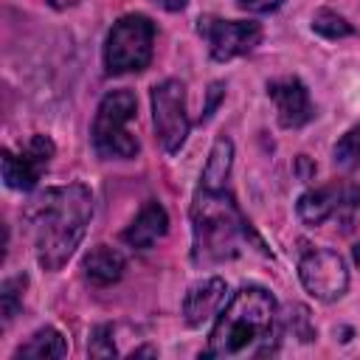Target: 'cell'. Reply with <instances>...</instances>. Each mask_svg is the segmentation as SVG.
<instances>
[{
	"instance_id": "obj_4",
	"label": "cell",
	"mask_w": 360,
	"mask_h": 360,
	"mask_svg": "<svg viewBox=\"0 0 360 360\" xmlns=\"http://www.w3.org/2000/svg\"><path fill=\"white\" fill-rule=\"evenodd\" d=\"M138 115V98L132 90H110L93 115L90 141L98 158L104 160H129L141 152L138 138L127 129V124Z\"/></svg>"
},
{
	"instance_id": "obj_14",
	"label": "cell",
	"mask_w": 360,
	"mask_h": 360,
	"mask_svg": "<svg viewBox=\"0 0 360 360\" xmlns=\"http://www.w3.org/2000/svg\"><path fill=\"white\" fill-rule=\"evenodd\" d=\"M82 270H84V278L93 284V287H110L115 284L124 270H127V259L118 248L112 245H96L84 253L82 259Z\"/></svg>"
},
{
	"instance_id": "obj_20",
	"label": "cell",
	"mask_w": 360,
	"mask_h": 360,
	"mask_svg": "<svg viewBox=\"0 0 360 360\" xmlns=\"http://www.w3.org/2000/svg\"><path fill=\"white\" fill-rule=\"evenodd\" d=\"M87 354L90 357H115V343H112V326L101 323L93 329V338H90V346H87Z\"/></svg>"
},
{
	"instance_id": "obj_7",
	"label": "cell",
	"mask_w": 360,
	"mask_h": 360,
	"mask_svg": "<svg viewBox=\"0 0 360 360\" xmlns=\"http://www.w3.org/2000/svg\"><path fill=\"white\" fill-rule=\"evenodd\" d=\"M301 287L318 301H338L349 290V267L332 248H304L298 256Z\"/></svg>"
},
{
	"instance_id": "obj_22",
	"label": "cell",
	"mask_w": 360,
	"mask_h": 360,
	"mask_svg": "<svg viewBox=\"0 0 360 360\" xmlns=\"http://www.w3.org/2000/svg\"><path fill=\"white\" fill-rule=\"evenodd\" d=\"M245 11H253V14H270V11H276L284 0H236Z\"/></svg>"
},
{
	"instance_id": "obj_8",
	"label": "cell",
	"mask_w": 360,
	"mask_h": 360,
	"mask_svg": "<svg viewBox=\"0 0 360 360\" xmlns=\"http://www.w3.org/2000/svg\"><path fill=\"white\" fill-rule=\"evenodd\" d=\"M152 124L160 146L174 155L188 138V112H186V87L177 79H166L152 87Z\"/></svg>"
},
{
	"instance_id": "obj_16",
	"label": "cell",
	"mask_w": 360,
	"mask_h": 360,
	"mask_svg": "<svg viewBox=\"0 0 360 360\" xmlns=\"http://www.w3.org/2000/svg\"><path fill=\"white\" fill-rule=\"evenodd\" d=\"M68 354V340L59 329L53 326H42L37 329L25 343L17 346L14 357H37V360H48V357H65Z\"/></svg>"
},
{
	"instance_id": "obj_18",
	"label": "cell",
	"mask_w": 360,
	"mask_h": 360,
	"mask_svg": "<svg viewBox=\"0 0 360 360\" xmlns=\"http://www.w3.org/2000/svg\"><path fill=\"white\" fill-rule=\"evenodd\" d=\"M28 284V276H14V278H6L3 287H0V307H3V323H11L14 315L20 312L22 307V290Z\"/></svg>"
},
{
	"instance_id": "obj_12",
	"label": "cell",
	"mask_w": 360,
	"mask_h": 360,
	"mask_svg": "<svg viewBox=\"0 0 360 360\" xmlns=\"http://www.w3.org/2000/svg\"><path fill=\"white\" fill-rule=\"evenodd\" d=\"M225 292H228V284L219 276H211V278H202V281L191 284L186 298H183L186 323L188 326H202L208 318L219 315V309L225 304Z\"/></svg>"
},
{
	"instance_id": "obj_3",
	"label": "cell",
	"mask_w": 360,
	"mask_h": 360,
	"mask_svg": "<svg viewBox=\"0 0 360 360\" xmlns=\"http://www.w3.org/2000/svg\"><path fill=\"white\" fill-rule=\"evenodd\" d=\"M248 242H259L250 222L228 188H197L191 202V259L194 264H219L236 259Z\"/></svg>"
},
{
	"instance_id": "obj_24",
	"label": "cell",
	"mask_w": 360,
	"mask_h": 360,
	"mask_svg": "<svg viewBox=\"0 0 360 360\" xmlns=\"http://www.w3.org/2000/svg\"><path fill=\"white\" fill-rule=\"evenodd\" d=\"M186 3H188V0H160V6H163L166 11H180Z\"/></svg>"
},
{
	"instance_id": "obj_15",
	"label": "cell",
	"mask_w": 360,
	"mask_h": 360,
	"mask_svg": "<svg viewBox=\"0 0 360 360\" xmlns=\"http://www.w3.org/2000/svg\"><path fill=\"white\" fill-rule=\"evenodd\" d=\"M231 166H233V143L228 135H219L208 152L205 169L200 174V186L202 188H228Z\"/></svg>"
},
{
	"instance_id": "obj_10",
	"label": "cell",
	"mask_w": 360,
	"mask_h": 360,
	"mask_svg": "<svg viewBox=\"0 0 360 360\" xmlns=\"http://www.w3.org/2000/svg\"><path fill=\"white\" fill-rule=\"evenodd\" d=\"M56 155V146L48 135H31L20 152L3 149V180L14 191H31L42 172L48 169L51 158Z\"/></svg>"
},
{
	"instance_id": "obj_25",
	"label": "cell",
	"mask_w": 360,
	"mask_h": 360,
	"mask_svg": "<svg viewBox=\"0 0 360 360\" xmlns=\"http://www.w3.org/2000/svg\"><path fill=\"white\" fill-rule=\"evenodd\" d=\"M141 354H158V352H155L152 346H143V349H135V352H132V357H141Z\"/></svg>"
},
{
	"instance_id": "obj_11",
	"label": "cell",
	"mask_w": 360,
	"mask_h": 360,
	"mask_svg": "<svg viewBox=\"0 0 360 360\" xmlns=\"http://www.w3.org/2000/svg\"><path fill=\"white\" fill-rule=\"evenodd\" d=\"M267 96L273 98L278 124L284 129H298L307 121H312V115H315L312 101H309V90L295 76H281V79L267 82Z\"/></svg>"
},
{
	"instance_id": "obj_17",
	"label": "cell",
	"mask_w": 360,
	"mask_h": 360,
	"mask_svg": "<svg viewBox=\"0 0 360 360\" xmlns=\"http://www.w3.org/2000/svg\"><path fill=\"white\" fill-rule=\"evenodd\" d=\"M332 160H335V166L343 169V172L360 169V124L349 127V129L338 138V143H335V149H332Z\"/></svg>"
},
{
	"instance_id": "obj_9",
	"label": "cell",
	"mask_w": 360,
	"mask_h": 360,
	"mask_svg": "<svg viewBox=\"0 0 360 360\" xmlns=\"http://www.w3.org/2000/svg\"><path fill=\"white\" fill-rule=\"evenodd\" d=\"M197 31L208 42V53L217 62L236 59L250 53L262 42V25L245 20H222V17H200Z\"/></svg>"
},
{
	"instance_id": "obj_26",
	"label": "cell",
	"mask_w": 360,
	"mask_h": 360,
	"mask_svg": "<svg viewBox=\"0 0 360 360\" xmlns=\"http://www.w3.org/2000/svg\"><path fill=\"white\" fill-rule=\"evenodd\" d=\"M352 256H354V262H357V267H360V242L352 248Z\"/></svg>"
},
{
	"instance_id": "obj_13",
	"label": "cell",
	"mask_w": 360,
	"mask_h": 360,
	"mask_svg": "<svg viewBox=\"0 0 360 360\" xmlns=\"http://www.w3.org/2000/svg\"><path fill=\"white\" fill-rule=\"evenodd\" d=\"M169 231V214L158 200H146L143 208L135 214V219L124 228L121 242L135 250H149L158 239H163Z\"/></svg>"
},
{
	"instance_id": "obj_6",
	"label": "cell",
	"mask_w": 360,
	"mask_h": 360,
	"mask_svg": "<svg viewBox=\"0 0 360 360\" xmlns=\"http://www.w3.org/2000/svg\"><path fill=\"white\" fill-rule=\"evenodd\" d=\"M357 208H360V183L354 180H329L301 194L295 205L298 219L309 228H318L329 219L343 222V228H349Z\"/></svg>"
},
{
	"instance_id": "obj_23",
	"label": "cell",
	"mask_w": 360,
	"mask_h": 360,
	"mask_svg": "<svg viewBox=\"0 0 360 360\" xmlns=\"http://www.w3.org/2000/svg\"><path fill=\"white\" fill-rule=\"evenodd\" d=\"M225 90H222V84L217 82V84H211V96H208V104H205V112H202V121L217 110V101H219V96H222Z\"/></svg>"
},
{
	"instance_id": "obj_5",
	"label": "cell",
	"mask_w": 360,
	"mask_h": 360,
	"mask_svg": "<svg viewBox=\"0 0 360 360\" xmlns=\"http://www.w3.org/2000/svg\"><path fill=\"white\" fill-rule=\"evenodd\" d=\"M155 22L146 14H124L104 39V70L110 76L138 73L152 62Z\"/></svg>"
},
{
	"instance_id": "obj_2",
	"label": "cell",
	"mask_w": 360,
	"mask_h": 360,
	"mask_svg": "<svg viewBox=\"0 0 360 360\" xmlns=\"http://www.w3.org/2000/svg\"><path fill=\"white\" fill-rule=\"evenodd\" d=\"M278 340V304L270 290L245 284L219 309L202 357H262Z\"/></svg>"
},
{
	"instance_id": "obj_21",
	"label": "cell",
	"mask_w": 360,
	"mask_h": 360,
	"mask_svg": "<svg viewBox=\"0 0 360 360\" xmlns=\"http://www.w3.org/2000/svg\"><path fill=\"white\" fill-rule=\"evenodd\" d=\"M287 326L292 329V335H295V338H304V340L315 338V329L309 326V312H307L304 307H292V309H290Z\"/></svg>"
},
{
	"instance_id": "obj_19",
	"label": "cell",
	"mask_w": 360,
	"mask_h": 360,
	"mask_svg": "<svg viewBox=\"0 0 360 360\" xmlns=\"http://www.w3.org/2000/svg\"><path fill=\"white\" fill-rule=\"evenodd\" d=\"M312 31L321 34V37H326V39H343V37H349L354 28H352L338 11L321 8V11H315V17H312Z\"/></svg>"
},
{
	"instance_id": "obj_1",
	"label": "cell",
	"mask_w": 360,
	"mask_h": 360,
	"mask_svg": "<svg viewBox=\"0 0 360 360\" xmlns=\"http://www.w3.org/2000/svg\"><path fill=\"white\" fill-rule=\"evenodd\" d=\"M90 217L93 197L90 188L82 183L45 188L31 200L25 219L31 225L34 250L42 270L56 273L68 264V259L76 253L87 233Z\"/></svg>"
}]
</instances>
